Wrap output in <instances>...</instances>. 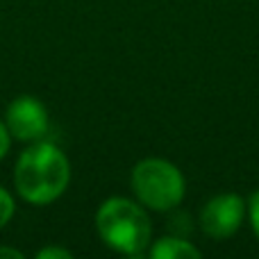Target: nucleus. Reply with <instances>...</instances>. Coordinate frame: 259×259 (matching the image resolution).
I'll return each instance as SVG.
<instances>
[{"instance_id":"nucleus-1","label":"nucleus","mask_w":259,"mask_h":259,"mask_svg":"<svg viewBox=\"0 0 259 259\" xmlns=\"http://www.w3.org/2000/svg\"><path fill=\"white\" fill-rule=\"evenodd\" d=\"M71 182V161L62 148L48 141H32L14 166V187L25 202L44 207L64 196Z\"/></svg>"},{"instance_id":"nucleus-2","label":"nucleus","mask_w":259,"mask_h":259,"mask_svg":"<svg viewBox=\"0 0 259 259\" xmlns=\"http://www.w3.org/2000/svg\"><path fill=\"white\" fill-rule=\"evenodd\" d=\"M96 230L105 246L118 255L139 257L152 241V225L141 202L112 196L96 211Z\"/></svg>"},{"instance_id":"nucleus-3","label":"nucleus","mask_w":259,"mask_h":259,"mask_svg":"<svg viewBox=\"0 0 259 259\" xmlns=\"http://www.w3.org/2000/svg\"><path fill=\"white\" fill-rule=\"evenodd\" d=\"M132 191L143 207L155 211L175 209L184 200L187 180L182 170L168 159L148 157L132 168Z\"/></svg>"},{"instance_id":"nucleus-4","label":"nucleus","mask_w":259,"mask_h":259,"mask_svg":"<svg viewBox=\"0 0 259 259\" xmlns=\"http://www.w3.org/2000/svg\"><path fill=\"white\" fill-rule=\"evenodd\" d=\"M248 214V202L239 193H219L200 211V228L207 237L223 241L239 232Z\"/></svg>"},{"instance_id":"nucleus-5","label":"nucleus","mask_w":259,"mask_h":259,"mask_svg":"<svg viewBox=\"0 0 259 259\" xmlns=\"http://www.w3.org/2000/svg\"><path fill=\"white\" fill-rule=\"evenodd\" d=\"M5 125H7L12 139L23 143L39 141L50 125L48 109L34 96H18L9 103L5 112Z\"/></svg>"},{"instance_id":"nucleus-6","label":"nucleus","mask_w":259,"mask_h":259,"mask_svg":"<svg viewBox=\"0 0 259 259\" xmlns=\"http://www.w3.org/2000/svg\"><path fill=\"white\" fill-rule=\"evenodd\" d=\"M148 255L152 259H198L202 252H200V248H196L187 239L164 237L148 248Z\"/></svg>"},{"instance_id":"nucleus-7","label":"nucleus","mask_w":259,"mask_h":259,"mask_svg":"<svg viewBox=\"0 0 259 259\" xmlns=\"http://www.w3.org/2000/svg\"><path fill=\"white\" fill-rule=\"evenodd\" d=\"M14 211H16V202H14L12 193L0 187V230L14 219Z\"/></svg>"},{"instance_id":"nucleus-8","label":"nucleus","mask_w":259,"mask_h":259,"mask_svg":"<svg viewBox=\"0 0 259 259\" xmlns=\"http://www.w3.org/2000/svg\"><path fill=\"white\" fill-rule=\"evenodd\" d=\"M71 257H73L71 250L59 246H46L41 250H36V259H71Z\"/></svg>"},{"instance_id":"nucleus-9","label":"nucleus","mask_w":259,"mask_h":259,"mask_svg":"<svg viewBox=\"0 0 259 259\" xmlns=\"http://www.w3.org/2000/svg\"><path fill=\"white\" fill-rule=\"evenodd\" d=\"M248 219H250V228L259 241V191L252 193L250 202H248Z\"/></svg>"},{"instance_id":"nucleus-10","label":"nucleus","mask_w":259,"mask_h":259,"mask_svg":"<svg viewBox=\"0 0 259 259\" xmlns=\"http://www.w3.org/2000/svg\"><path fill=\"white\" fill-rule=\"evenodd\" d=\"M9 146H12V134H9L5 121L0 118V159H3V157L9 152Z\"/></svg>"},{"instance_id":"nucleus-11","label":"nucleus","mask_w":259,"mask_h":259,"mask_svg":"<svg viewBox=\"0 0 259 259\" xmlns=\"http://www.w3.org/2000/svg\"><path fill=\"white\" fill-rule=\"evenodd\" d=\"M21 250H16V248H7V246H0V259H23Z\"/></svg>"}]
</instances>
